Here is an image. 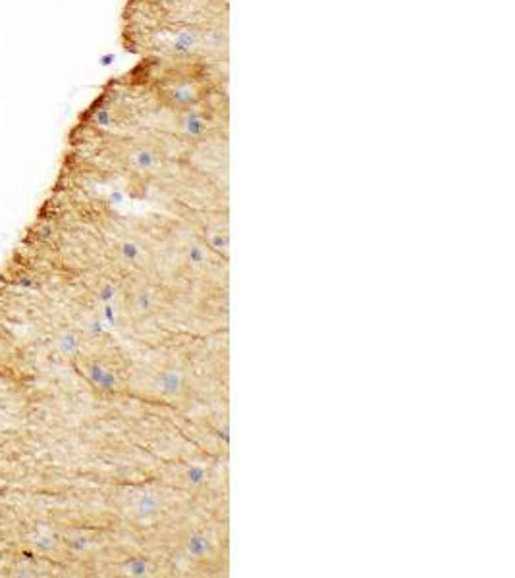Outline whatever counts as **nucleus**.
Returning a JSON list of instances; mask_svg holds the SVG:
<instances>
[{
    "mask_svg": "<svg viewBox=\"0 0 515 578\" xmlns=\"http://www.w3.org/2000/svg\"><path fill=\"white\" fill-rule=\"evenodd\" d=\"M120 45L134 58L230 68V0H126Z\"/></svg>",
    "mask_w": 515,
    "mask_h": 578,
    "instance_id": "f257e3e1",
    "label": "nucleus"
}]
</instances>
